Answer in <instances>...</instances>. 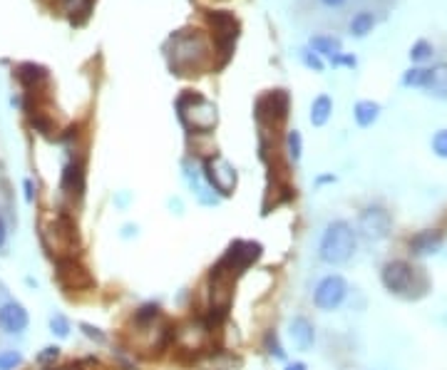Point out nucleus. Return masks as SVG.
<instances>
[{"mask_svg":"<svg viewBox=\"0 0 447 370\" xmlns=\"http://www.w3.org/2000/svg\"><path fill=\"white\" fill-rule=\"evenodd\" d=\"M301 57H303L306 67H310V70H315V72H323V62H320V57L315 55V52L303 50V52H301Z\"/></svg>","mask_w":447,"mask_h":370,"instance_id":"nucleus-31","label":"nucleus"},{"mask_svg":"<svg viewBox=\"0 0 447 370\" xmlns=\"http://www.w3.org/2000/svg\"><path fill=\"white\" fill-rule=\"evenodd\" d=\"M432 152H435L437 157L447 159V129H440V132L432 137Z\"/></svg>","mask_w":447,"mask_h":370,"instance_id":"nucleus-28","label":"nucleus"},{"mask_svg":"<svg viewBox=\"0 0 447 370\" xmlns=\"http://www.w3.org/2000/svg\"><path fill=\"white\" fill-rule=\"evenodd\" d=\"M346 296H348L346 279L338 274H330L318 281V286H315V291H313V303H315V308H320V311H335L343 301H346Z\"/></svg>","mask_w":447,"mask_h":370,"instance_id":"nucleus-5","label":"nucleus"},{"mask_svg":"<svg viewBox=\"0 0 447 370\" xmlns=\"http://www.w3.org/2000/svg\"><path fill=\"white\" fill-rule=\"evenodd\" d=\"M286 370H308V365L301 363V360H296V363H289V365H286Z\"/></svg>","mask_w":447,"mask_h":370,"instance_id":"nucleus-37","label":"nucleus"},{"mask_svg":"<svg viewBox=\"0 0 447 370\" xmlns=\"http://www.w3.org/2000/svg\"><path fill=\"white\" fill-rule=\"evenodd\" d=\"M80 328H82V333H85L87 338L97 340V343H105V333H102L100 328H95V325H90V323H80Z\"/></svg>","mask_w":447,"mask_h":370,"instance_id":"nucleus-32","label":"nucleus"},{"mask_svg":"<svg viewBox=\"0 0 447 370\" xmlns=\"http://www.w3.org/2000/svg\"><path fill=\"white\" fill-rule=\"evenodd\" d=\"M381 281L390 294L412 296L417 289V269H412L407 261H388L381 271Z\"/></svg>","mask_w":447,"mask_h":370,"instance_id":"nucleus-3","label":"nucleus"},{"mask_svg":"<svg viewBox=\"0 0 447 370\" xmlns=\"http://www.w3.org/2000/svg\"><path fill=\"white\" fill-rule=\"evenodd\" d=\"M207 18H209V25H211V30H214V40H216L219 50L229 57L236 37H239V21H236L229 11H211Z\"/></svg>","mask_w":447,"mask_h":370,"instance_id":"nucleus-6","label":"nucleus"},{"mask_svg":"<svg viewBox=\"0 0 447 370\" xmlns=\"http://www.w3.org/2000/svg\"><path fill=\"white\" fill-rule=\"evenodd\" d=\"M330 112H333V102H330L328 95H318L310 105V125L313 127H323L325 122H328Z\"/></svg>","mask_w":447,"mask_h":370,"instance_id":"nucleus-18","label":"nucleus"},{"mask_svg":"<svg viewBox=\"0 0 447 370\" xmlns=\"http://www.w3.org/2000/svg\"><path fill=\"white\" fill-rule=\"evenodd\" d=\"M16 77L28 90H37L47 82V70L42 65H35V62H23V65L16 67Z\"/></svg>","mask_w":447,"mask_h":370,"instance_id":"nucleus-15","label":"nucleus"},{"mask_svg":"<svg viewBox=\"0 0 447 370\" xmlns=\"http://www.w3.org/2000/svg\"><path fill=\"white\" fill-rule=\"evenodd\" d=\"M55 276H57V281H60L62 289H67V291H80V289H90L92 286V276L87 274L85 266H80L75 259H57Z\"/></svg>","mask_w":447,"mask_h":370,"instance_id":"nucleus-10","label":"nucleus"},{"mask_svg":"<svg viewBox=\"0 0 447 370\" xmlns=\"http://www.w3.org/2000/svg\"><path fill=\"white\" fill-rule=\"evenodd\" d=\"M204 177H207L209 187L219 192L221 197H229L236 189V169L231 167L221 154H211L204 159Z\"/></svg>","mask_w":447,"mask_h":370,"instance_id":"nucleus-4","label":"nucleus"},{"mask_svg":"<svg viewBox=\"0 0 447 370\" xmlns=\"http://www.w3.org/2000/svg\"><path fill=\"white\" fill-rule=\"evenodd\" d=\"M159 316V308L154 303H147V306H142V308L134 313V320L137 323H149V320H154Z\"/></svg>","mask_w":447,"mask_h":370,"instance_id":"nucleus-29","label":"nucleus"},{"mask_svg":"<svg viewBox=\"0 0 447 370\" xmlns=\"http://www.w3.org/2000/svg\"><path fill=\"white\" fill-rule=\"evenodd\" d=\"M333 65H348V67H356L358 65V60L356 57H351V55H338V57H333Z\"/></svg>","mask_w":447,"mask_h":370,"instance_id":"nucleus-34","label":"nucleus"},{"mask_svg":"<svg viewBox=\"0 0 447 370\" xmlns=\"http://www.w3.org/2000/svg\"><path fill=\"white\" fill-rule=\"evenodd\" d=\"M320 3H323V6H328V8H341L346 0H320Z\"/></svg>","mask_w":447,"mask_h":370,"instance_id":"nucleus-38","label":"nucleus"},{"mask_svg":"<svg viewBox=\"0 0 447 370\" xmlns=\"http://www.w3.org/2000/svg\"><path fill=\"white\" fill-rule=\"evenodd\" d=\"M50 328H52V333H55V335H60V338H67V335H70V320H67L65 316L55 313L50 318Z\"/></svg>","mask_w":447,"mask_h":370,"instance_id":"nucleus-27","label":"nucleus"},{"mask_svg":"<svg viewBox=\"0 0 447 370\" xmlns=\"http://www.w3.org/2000/svg\"><path fill=\"white\" fill-rule=\"evenodd\" d=\"M6 241H8L6 221H3V216H0V251H3V246H6Z\"/></svg>","mask_w":447,"mask_h":370,"instance_id":"nucleus-36","label":"nucleus"},{"mask_svg":"<svg viewBox=\"0 0 447 370\" xmlns=\"http://www.w3.org/2000/svg\"><path fill=\"white\" fill-rule=\"evenodd\" d=\"M378 115H381V105L373 100H361L356 105V110H353V117H356L358 127H371L373 122L378 120Z\"/></svg>","mask_w":447,"mask_h":370,"instance_id":"nucleus-17","label":"nucleus"},{"mask_svg":"<svg viewBox=\"0 0 447 370\" xmlns=\"http://www.w3.org/2000/svg\"><path fill=\"white\" fill-rule=\"evenodd\" d=\"M30 125H33V129H37L40 134H50V132H52L50 120H47V117H42V115L30 117Z\"/></svg>","mask_w":447,"mask_h":370,"instance_id":"nucleus-30","label":"nucleus"},{"mask_svg":"<svg viewBox=\"0 0 447 370\" xmlns=\"http://www.w3.org/2000/svg\"><path fill=\"white\" fill-rule=\"evenodd\" d=\"M425 90L430 92V95L445 100V97H447V62H437L435 67H430V70H427Z\"/></svg>","mask_w":447,"mask_h":370,"instance_id":"nucleus-16","label":"nucleus"},{"mask_svg":"<svg viewBox=\"0 0 447 370\" xmlns=\"http://www.w3.org/2000/svg\"><path fill=\"white\" fill-rule=\"evenodd\" d=\"M325 182H335V177H320L318 184H325Z\"/></svg>","mask_w":447,"mask_h":370,"instance_id":"nucleus-39","label":"nucleus"},{"mask_svg":"<svg viewBox=\"0 0 447 370\" xmlns=\"http://www.w3.org/2000/svg\"><path fill=\"white\" fill-rule=\"evenodd\" d=\"M310 47L315 50V55L320 52V55H328L330 60L341 55V50H343L341 40H338V37H330V35H315V37H310Z\"/></svg>","mask_w":447,"mask_h":370,"instance_id":"nucleus-19","label":"nucleus"},{"mask_svg":"<svg viewBox=\"0 0 447 370\" xmlns=\"http://www.w3.org/2000/svg\"><path fill=\"white\" fill-rule=\"evenodd\" d=\"M23 363V355L18 350H3L0 353V370H16Z\"/></svg>","mask_w":447,"mask_h":370,"instance_id":"nucleus-24","label":"nucleus"},{"mask_svg":"<svg viewBox=\"0 0 447 370\" xmlns=\"http://www.w3.org/2000/svg\"><path fill=\"white\" fill-rule=\"evenodd\" d=\"M23 187H25V202H33V199H35V192H33V182L30 179H25V182H23Z\"/></svg>","mask_w":447,"mask_h":370,"instance_id":"nucleus-35","label":"nucleus"},{"mask_svg":"<svg viewBox=\"0 0 447 370\" xmlns=\"http://www.w3.org/2000/svg\"><path fill=\"white\" fill-rule=\"evenodd\" d=\"M62 189L67 194L82 197V192H85V164L75 159V162H70L62 169Z\"/></svg>","mask_w":447,"mask_h":370,"instance_id":"nucleus-14","label":"nucleus"},{"mask_svg":"<svg viewBox=\"0 0 447 370\" xmlns=\"http://www.w3.org/2000/svg\"><path fill=\"white\" fill-rule=\"evenodd\" d=\"M432 55V45L427 40H417L415 45L410 47V60L412 62H422Z\"/></svg>","mask_w":447,"mask_h":370,"instance_id":"nucleus-25","label":"nucleus"},{"mask_svg":"<svg viewBox=\"0 0 447 370\" xmlns=\"http://www.w3.org/2000/svg\"><path fill=\"white\" fill-rule=\"evenodd\" d=\"M60 8L70 18H75V16L85 18L87 13H90V8H92V0H60Z\"/></svg>","mask_w":447,"mask_h":370,"instance_id":"nucleus-21","label":"nucleus"},{"mask_svg":"<svg viewBox=\"0 0 447 370\" xmlns=\"http://www.w3.org/2000/svg\"><path fill=\"white\" fill-rule=\"evenodd\" d=\"M289 335H291V340H294V345L301 350V353L310 350L315 343V328L306 316H296V318H291Z\"/></svg>","mask_w":447,"mask_h":370,"instance_id":"nucleus-12","label":"nucleus"},{"mask_svg":"<svg viewBox=\"0 0 447 370\" xmlns=\"http://www.w3.org/2000/svg\"><path fill=\"white\" fill-rule=\"evenodd\" d=\"M57 355H60V348H57V345H47V348H42V353L37 355V360H40V363H50Z\"/></svg>","mask_w":447,"mask_h":370,"instance_id":"nucleus-33","label":"nucleus"},{"mask_svg":"<svg viewBox=\"0 0 447 370\" xmlns=\"http://www.w3.org/2000/svg\"><path fill=\"white\" fill-rule=\"evenodd\" d=\"M30 325V316H28L25 306L18 301H8L0 306V328L6 330L8 335H18Z\"/></svg>","mask_w":447,"mask_h":370,"instance_id":"nucleus-11","label":"nucleus"},{"mask_svg":"<svg viewBox=\"0 0 447 370\" xmlns=\"http://www.w3.org/2000/svg\"><path fill=\"white\" fill-rule=\"evenodd\" d=\"M266 350H269L271 355H274L276 360H286V350L281 348V343H279V335L274 333V330H271V333H266Z\"/></svg>","mask_w":447,"mask_h":370,"instance_id":"nucleus-26","label":"nucleus"},{"mask_svg":"<svg viewBox=\"0 0 447 370\" xmlns=\"http://www.w3.org/2000/svg\"><path fill=\"white\" fill-rule=\"evenodd\" d=\"M286 152H289V157L294 159V162L301 159V152H303V137H301L298 129H291L289 137H286Z\"/></svg>","mask_w":447,"mask_h":370,"instance_id":"nucleus-22","label":"nucleus"},{"mask_svg":"<svg viewBox=\"0 0 447 370\" xmlns=\"http://www.w3.org/2000/svg\"><path fill=\"white\" fill-rule=\"evenodd\" d=\"M425 77H427V70H422V67H412V70H407L405 77H402V85L425 87Z\"/></svg>","mask_w":447,"mask_h":370,"instance_id":"nucleus-23","label":"nucleus"},{"mask_svg":"<svg viewBox=\"0 0 447 370\" xmlns=\"http://www.w3.org/2000/svg\"><path fill=\"white\" fill-rule=\"evenodd\" d=\"M390 214L383 207H368L366 212L358 219V231L363 233L371 241H378V238H385L388 231H390Z\"/></svg>","mask_w":447,"mask_h":370,"instance_id":"nucleus-9","label":"nucleus"},{"mask_svg":"<svg viewBox=\"0 0 447 370\" xmlns=\"http://www.w3.org/2000/svg\"><path fill=\"white\" fill-rule=\"evenodd\" d=\"M289 95L286 90H274V92H266L264 97H259L256 102V117L261 122H271V125H279V122L286 120L289 115Z\"/></svg>","mask_w":447,"mask_h":370,"instance_id":"nucleus-8","label":"nucleus"},{"mask_svg":"<svg viewBox=\"0 0 447 370\" xmlns=\"http://www.w3.org/2000/svg\"><path fill=\"white\" fill-rule=\"evenodd\" d=\"M373 25H376V18H373V13L363 11V13H358V16H353L351 33L356 37H363V35H368V33L373 30Z\"/></svg>","mask_w":447,"mask_h":370,"instance_id":"nucleus-20","label":"nucleus"},{"mask_svg":"<svg viewBox=\"0 0 447 370\" xmlns=\"http://www.w3.org/2000/svg\"><path fill=\"white\" fill-rule=\"evenodd\" d=\"M177 107H179L182 122L189 129H194V132H209V129L216 125V105L204 100L202 95L187 92V95L179 97Z\"/></svg>","mask_w":447,"mask_h":370,"instance_id":"nucleus-2","label":"nucleus"},{"mask_svg":"<svg viewBox=\"0 0 447 370\" xmlns=\"http://www.w3.org/2000/svg\"><path fill=\"white\" fill-rule=\"evenodd\" d=\"M440 246H442V233L440 231H432V229L415 233V236L410 238V251L415 256L437 254V251H440Z\"/></svg>","mask_w":447,"mask_h":370,"instance_id":"nucleus-13","label":"nucleus"},{"mask_svg":"<svg viewBox=\"0 0 447 370\" xmlns=\"http://www.w3.org/2000/svg\"><path fill=\"white\" fill-rule=\"evenodd\" d=\"M207 57V45H204L202 35H179L174 42V62L177 67H194L199 65Z\"/></svg>","mask_w":447,"mask_h":370,"instance_id":"nucleus-7","label":"nucleus"},{"mask_svg":"<svg viewBox=\"0 0 447 370\" xmlns=\"http://www.w3.org/2000/svg\"><path fill=\"white\" fill-rule=\"evenodd\" d=\"M356 251V231L348 221H330L318 243V259L323 264L341 266Z\"/></svg>","mask_w":447,"mask_h":370,"instance_id":"nucleus-1","label":"nucleus"}]
</instances>
